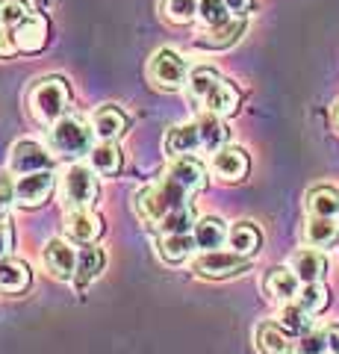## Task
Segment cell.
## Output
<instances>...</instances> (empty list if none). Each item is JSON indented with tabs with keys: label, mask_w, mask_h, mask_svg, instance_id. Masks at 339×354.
I'll use <instances>...</instances> for the list:
<instances>
[{
	"label": "cell",
	"mask_w": 339,
	"mask_h": 354,
	"mask_svg": "<svg viewBox=\"0 0 339 354\" xmlns=\"http://www.w3.org/2000/svg\"><path fill=\"white\" fill-rule=\"evenodd\" d=\"M198 248L192 234H166L162 236V245H159V254L166 257L168 263H183L192 257V251Z\"/></svg>",
	"instance_id": "cell-29"
},
{
	"label": "cell",
	"mask_w": 339,
	"mask_h": 354,
	"mask_svg": "<svg viewBox=\"0 0 339 354\" xmlns=\"http://www.w3.org/2000/svg\"><path fill=\"white\" fill-rule=\"evenodd\" d=\"M198 133H201V148L213 151V153L227 145V127H224L222 115H215V113H204L198 118Z\"/></svg>",
	"instance_id": "cell-26"
},
{
	"label": "cell",
	"mask_w": 339,
	"mask_h": 354,
	"mask_svg": "<svg viewBox=\"0 0 339 354\" xmlns=\"http://www.w3.org/2000/svg\"><path fill=\"white\" fill-rule=\"evenodd\" d=\"M15 245V230H12V221L9 218H0V260L9 257V251Z\"/></svg>",
	"instance_id": "cell-38"
},
{
	"label": "cell",
	"mask_w": 339,
	"mask_h": 354,
	"mask_svg": "<svg viewBox=\"0 0 339 354\" xmlns=\"http://www.w3.org/2000/svg\"><path fill=\"white\" fill-rule=\"evenodd\" d=\"M97 195H101L97 171L83 162H74L62 177V204H68V209H92Z\"/></svg>",
	"instance_id": "cell-3"
},
{
	"label": "cell",
	"mask_w": 339,
	"mask_h": 354,
	"mask_svg": "<svg viewBox=\"0 0 339 354\" xmlns=\"http://www.w3.org/2000/svg\"><path fill=\"white\" fill-rule=\"evenodd\" d=\"M339 239V225L336 218H325V216H310L307 225H304V242L310 248H331Z\"/></svg>",
	"instance_id": "cell-22"
},
{
	"label": "cell",
	"mask_w": 339,
	"mask_h": 354,
	"mask_svg": "<svg viewBox=\"0 0 339 354\" xmlns=\"http://www.w3.org/2000/svg\"><path fill=\"white\" fill-rule=\"evenodd\" d=\"M30 113L41 124H57L59 118H65L71 106V88L62 77H45V80H36L27 95Z\"/></svg>",
	"instance_id": "cell-2"
},
{
	"label": "cell",
	"mask_w": 339,
	"mask_h": 354,
	"mask_svg": "<svg viewBox=\"0 0 339 354\" xmlns=\"http://www.w3.org/2000/svg\"><path fill=\"white\" fill-rule=\"evenodd\" d=\"M248 169H251L248 153H245L242 148H236V145L218 148V151L213 153V160H210V171L218 177V180H224V183H239V180H245Z\"/></svg>",
	"instance_id": "cell-9"
},
{
	"label": "cell",
	"mask_w": 339,
	"mask_h": 354,
	"mask_svg": "<svg viewBox=\"0 0 339 354\" xmlns=\"http://www.w3.org/2000/svg\"><path fill=\"white\" fill-rule=\"evenodd\" d=\"M307 213L310 216L336 218V213H339V189H333V186H313V189L307 192Z\"/></svg>",
	"instance_id": "cell-25"
},
{
	"label": "cell",
	"mask_w": 339,
	"mask_h": 354,
	"mask_svg": "<svg viewBox=\"0 0 339 354\" xmlns=\"http://www.w3.org/2000/svg\"><path fill=\"white\" fill-rule=\"evenodd\" d=\"M198 3L201 0H162V15L171 24H189L198 18Z\"/></svg>",
	"instance_id": "cell-34"
},
{
	"label": "cell",
	"mask_w": 339,
	"mask_h": 354,
	"mask_svg": "<svg viewBox=\"0 0 339 354\" xmlns=\"http://www.w3.org/2000/svg\"><path fill=\"white\" fill-rule=\"evenodd\" d=\"M89 160H92V169L97 171V174H104V177H113V174H118L122 171V151H118V145L115 142H106V139H101L97 145L89 151Z\"/></svg>",
	"instance_id": "cell-24"
},
{
	"label": "cell",
	"mask_w": 339,
	"mask_h": 354,
	"mask_svg": "<svg viewBox=\"0 0 339 354\" xmlns=\"http://www.w3.org/2000/svg\"><path fill=\"white\" fill-rule=\"evenodd\" d=\"M92 130L106 142H115L127 130V115L113 104H104L92 113Z\"/></svg>",
	"instance_id": "cell-20"
},
{
	"label": "cell",
	"mask_w": 339,
	"mask_h": 354,
	"mask_svg": "<svg viewBox=\"0 0 339 354\" xmlns=\"http://www.w3.org/2000/svg\"><path fill=\"white\" fill-rule=\"evenodd\" d=\"M227 245H231V251L239 254V257L254 260L257 251L262 248V234L254 221H236L231 227V234H227Z\"/></svg>",
	"instance_id": "cell-16"
},
{
	"label": "cell",
	"mask_w": 339,
	"mask_h": 354,
	"mask_svg": "<svg viewBox=\"0 0 339 354\" xmlns=\"http://www.w3.org/2000/svg\"><path fill=\"white\" fill-rule=\"evenodd\" d=\"M53 165V157L45 145H39V142H15L12 151H9V169H12L18 177L24 174H32V171H48Z\"/></svg>",
	"instance_id": "cell-8"
},
{
	"label": "cell",
	"mask_w": 339,
	"mask_h": 354,
	"mask_svg": "<svg viewBox=\"0 0 339 354\" xmlns=\"http://www.w3.org/2000/svg\"><path fill=\"white\" fill-rule=\"evenodd\" d=\"M239 101H242V95H239V88L233 86V83H227L224 77L218 80L210 92H206V97H204V109L206 113H215V115H233L236 109H239Z\"/></svg>",
	"instance_id": "cell-17"
},
{
	"label": "cell",
	"mask_w": 339,
	"mask_h": 354,
	"mask_svg": "<svg viewBox=\"0 0 339 354\" xmlns=\"http://www.w3.org/2000/svg\"><path fill=\"white\" fill-rule=\"evenodd\" d=\"M336 225H339V213H336Z\"/></svg>",
	"instance_id": "cell-44"
},
{
	"label": "cell",
	"mask_w": 339,
	"mask_h": 354,
	"mask_svg": "<svg viewBox=\"0 0 339 354\" xmlns=\"http://www.w3.org/2000/svg\"><path fill=\"white\" fill-rule=\"evenodd\" d=\"M30 286V269L24 260L15 257H3L0 260V292L6 295H18Z\"/></svg>",
	"instance_id": "cell-23"
},
{
	"label": "cell",
	"mask_w": 339,
	"mask_h": 354,
	"mask_svg": "<svg viewBox=\"0 0 339 354\" xmlns=\"http://www.w3.org/2000/svg\"><path fill=\"white\" fill-rule=\"evenodd\" d=\"M198 18L204 30H218V27H227L233 21V12L227 9L224 0H201L198 3Z\"/></svg>",
	"instance_id": "cell-31"
},
{
	"label": "cell",
	"mask_w": 339,
	"mask_h": 354,
	"mask_svg": "<svg viewBox=\"0 0 339 354\" xmlns=\"http://www.w3.org/2000/svg\"><path fill=\"white\" fill-rule=\"evenodd\" d=\"M242 30H245L242 18H233L227 27H218V30H204L201 39H198V48H215V50L231 48V44L242 36Z\"/></svg>",
	"instance_id": "cell-28"
},
{
	"label": "cell",
	"mask_w": 339,
	"mask_h": 354,
	"mask_svg": "<svg viewBox=\"0 0 339 354\" xmlns=\"http://www.w3.org/2000/svg\"><path fill=\"white\" fill-rule=\"evenodd\" d=\"M289 269L298 274L301 283H319L327 272V257L319 251V248H298L289 257Z\"/></svg>",
	"instance_id": "cell-13"
},
{
	"label": "cell",
	"mask_w": 339,
	"mask_h": 354,
	"mask_svg": "<svg viewBox=\"0 0 339 354\" xmlns=\"http://www.w3.org/2000/svg\"><path fill=\"white\" fill-rule=\"evenodd\" d=\"M189 62L171 48L157 50L148 62V80L166 92H180L183 86H189Z\"/></svg>",
	"instance_id": "cell-4"
},
{
	"label": "cell",
	"mask_w": 339,
	"mask_h": 354,
	"mask_svg": "<svg viewBox=\"0 0 339 354\" xmlns=\"http://www.w3.org/2000/svg\"><path fill=\"white\" fill-rule=\"evenodd\" d=\"M166 157L171 160H180V157H189L192 151L201 148V133H198V121H186V124H174L166 133Z\"/></svg>",
	"instance_id": "cell-12"
},
{
	"label": "cell",
	"mask_w": 339,
	"mask_h": 354,
	"mask_svg": "<svg viewBox=\"0 0 339 354\" xmlns=\"http://www.w3.org/2000/svg\"><path fill=\"white\" fill-rule=\"evenodd\" d=\"M227 234H231V227H227L224 218H218V216H204V218L195 221V227H192V236L198 242L201 251H218L227 242Z\"/></svg>",
	"instance_id": "cell-19"
},
{
	"label": "cell",
	"mask_w": 339,
	"mask_h": 354,
	"mask_svg": "<svg viewBox=\"0 0 339 354\" xmlns=\"http://www.w3.org/2000/svg\"><path fill=\"white\" fill-rule=\"evenodd\" d=\"M166 177H171L177 186H183L189 195L195 192H201L204 186H206V169L198 162V160H192V157H180V160H174L168 165V171Z\"/></svg>",
	"instance_id": "cell-15"
},
{
	"label": "cell",
	"mask_w": 339,
	"mask_h": 354,
	"mask_svg": "<svg viewBox=\"0 0 339 354\" xmlns=\"http://www.w3.org/2000/svg\"><path fill=\"white\" fill-rule=\"evenodd\" d=\"M45 266L53 278L68 281V278H74V269H77V251L65 239H50L45 245Z\"/></svg>",
	"instance_id": "cell-14"
},
{
	"label": "cell",
	"mask_w": 339,
	"mask_h": 354,
	"mask_svg": "<svg viewBox=\"0 0 339 354\" xmlns=\"http://www.w3.org/2000/svg\"><path fill=\"white\" fill-rule=\"evenodd\" d=\"M257 351L260 354H295V342L278 322H262L257 325Z\"/></svg>",
	"instance_id": "cell-21"
},
{
	"label": "cell",
	"mask_w": 339,
	"mask_h": 354,
	"mask_svg": "<svg viewBox=\"0 0 339 354\" xmlns=\"http://www.w3.org/2000/svg\"><path fill=\"white\" fill-rule=\"evenodd\" d=\"M224 3H227V9H231L236 18H245V12L254 6V0H224Z\"/></svg>",
	"instance_id": "cell-41"
},
{
	"label": "cell",
	"mask_w": 339,
	"mask_h": 354,
	"mask_svg": "<svg viewBox=\"0 0 339 354\" xmlns=\"http://www.w3.org/2000/svg\"><path fill=\"white\" fill-rule=\"evenodd\" d=\"M183 204H189V192L174 183L171 177H162L157 183L142 186V189L133 195L136 213L142 216V221H148V225H154V227L171 213V209H177Z\"/></svg>",
	"instance_id": "cell-1"
},
{
	"label": "cell",
	"mask_w": 339,
	"mask_h": 354,
	"mask_svg": "<svg viewBox=\"0 0 339 354\" xmlns=\"http://www.w3.org/2000/svg\"><path fill=\"white\" fill-rule=\"evenodd\" d=\"M15 50H18V44H15V30H3V27H0V59L12 57Z\"/></svg>",
	"instance_id": "cell-40"
},
{
	"label": "cell",
	"mask_w": 339,
	"mask_h": 354,
	"mask_svg": "<svg viewBox=\"0 0 339 354\" xmlns=\"http://www.w3.org/2000/svg\"><path fill=\"white\" fill-rule=\"evenodd\" d=\"M65 234L71 239L83 242V245H92V242L104 234V218L95 213V209H68L65 213Z\"/></svg>",
	"instance_id": "cell-11"
},
{
	"label": "cell",
	"mask_w": 339,
	"mask_h": 354,
	"mask_svg": "<svg viewBox=\"0 0 339 354\" xmlns=\"http://www.w3.org/2000/svg\"><path fill=\"white\" fill-rule=\"evenodd\" d=\"M222 80V74H218L215 68H195L189 74V95L195 97V101H204L206 92Z\"/></svg>",
	"instance_id": "cell-36"
},
{
	"label": "cell",
	"mask_w": 339,
	"mask_h": 354,
	"mask_svg": "<svg viewBox=\"0 0 339 354\" xmlns=\"http://www.w3.org/2000/svg\"><path fill=\"white\" fill-rule=\"evenodd\" d=\"M12 201H15V183L9 180L6 174H0V218H3V213L9 209Z\"/></svg>",
	"instance_id": "cell-39"
},
{
	"label": "cell",
	"mask_w": 339,
	"mask_h": 354,
	"mask_svg": "<svg viewBox=\"0 0 339 354\" xmlns=\"http://www.w3.org/2000/svg\"><path fill=\"white\" fill-rule=\"evenodd\" d=\"M278 325L287 330V334H310V313L304 310L298 301H289V304H283V310L278 313Z\"/></svg>",
	"instance_id": "cell-30"
},
{
	"label": "cell",
	"mask_w": 339,
	"mask_h": 354,
	"mask_svg": "<svg viewBox=\"0 0 339 354\" xmlns=\"http://www.w3.org/2000/svg\"><path fill=\"white\" fill-rule=\"evenodd\" d=\"M248 266H251V260L239 257L233 251H204L201 257L192 260V272L198 274V278L222 281V278H233V274L248 272Z\"/></svg>",
	"instance_id": "cell-6"
},
{
	"label": "cell",
	"mask_w": 339,
	"mask_h": 354,
	"mask_svg": "<svg viewBox=\"0 0 339 354\" xmlns=\"http://www.w3.org/2000/svg\"><path fill=\"white\" fill-rule=\"evenodd\" d=\"M104 269V251L97 245H86L77 251V269H74V281L80 286H86L89 281H95Z\"/></svg>",
	"instance_id": "cell-27"
},
{
	"label": "cell",
	"mask_w": 339,
	"mask_h": 354,
	"mask_svg": "<svg viewBox=\"0 0 339 354\" xmlns=\"http://www.w3.org/2000/svg\"><path fill=\"white\" fill-rule=\"evenodd\" d=\"M192 227H195L192 204H183L177 209H171V213L157 225V230H162V234H192Z\"/></svg>",
	"instance_id": "cell-33"
},
{
	"label": "cell",
	"mask_w": 339,
	"mask_h": 354,
	"mask_svg": "<svg viewBox=\"0 0 339 354\" xmlns=\"http://www.w3.org/2000/svg\"><path fill=\"white\" fill-rule=\"evenodd\" d=\"M304 310H307L310 316H316V313H322V310L327 307V301H331V290L319 281V283H301V292H298V298H295Z\"/></svg>",
	"instance_id": "cell-32"
},
{
	"label": "cell",
	"mask_w": 339,
	"mask_h": 354,
	"mask_svg": "<svg viewBox=\"0 0 339 354\" xmlns=\"http://www.w3.org/2000/svg\"><path fill=\"white\" fill-rule=\"evenodd\" d=\"M27 18H30V6L24 0H0V27L3 30H15Z\"/></svg>",
	"instance_id": "cell-35"
},
{
	"label": "cell",
	"mask_w": 339,
	"mask_h": 354,
	"mask_svg": "<svg viewBox=\"0 0 339 354\" xmlns=\"http://www.w3.org/2000/svg\"><path fill=\"white\" fill-rule=\"evenodd\" d=\"M15 44L21 53H39L48 44V18L30 15L24 24L15 27Z\"/></svg>",
	"instance_id": "cell-18"
},
{
	"label": "cell",
	"mask_w": 339,
	"mask_h": 354,
	"mask_svg": "<svg viewBox=\"0 0 339 354\" xmlns=\"http://www.w3.org/2000/svg\"><path fill=\"white\" fill-rule=\"evenodd\" d=\"M262 292H266L271 301L289 304V301L298 298L301 281H298V274H295L289 266H275V269H269L266 278H262Z\"/></svg>",
	"instance_id": "cell-10"
},
{
	"label": "cell",
	"mask_w": 339,
	"mask_h": 354,
	"mask_svg": "<svg viewBox=\"0 0 339 354\" xmlns=\"http://www.w3.org/2000/svg\"><path fill=\"white\" fill-rule=\"evenodd\" d=\"M92 133L89 124L77 115H65L57 124H50V145L53 151L65 153V157H83L92 148Z\"/></svg>",
	"instance_id": "cell-5"
},
{
	"label": "cell",
	"mask_w": 339,
	"mask_h": 354,
	"mask_svg": "<svg viewBox=\"0 0 339 354\" xmlns=\"http://www.w3.org/2000/svg\"><path fill=\"white\" fill-rule=\"evenodd\" d=\"M53 186H57V177L48 171H32L15 180V204L24 209H36L53 195Z\"/></svg>",
	"instance_id": "cell-7"
},
{
	"label": "cell",
	"mask_w": 339,
	"mask_h": 354,
	"mask_svg": "<svg viewBox=\"0 0 339 354\" xmlns=\"http://www.w3.org/2000/svg\"><path fill=\"white\" fill-rule=\"evenodd\" d=\"M333 124L339 127V101H336V106H333Z\"/></svg>",
	"instance_id": "cell-43"
},
{
	"label": "cell",
	"mask_w": 339,
	"mask_h": 354,
	"mask_svg": "<svg viewBox=\"0 0 339 354\" xmlns=\"http://www.w3.org/2000/svg\"><path fill=\"white\" fill-rule=\"evenodd\" d=\"M325 334H327V354H339V325H331Z\"/></svg>",
	"instance_id": "cell-42"
},
{
	"label": "cell",
	"mask_w": 339,
	"mask_h": 354,
	"mask_svg": "<svg viewBox=\"0 0 339 354\" xmlns=\"http://www.w3.org/2000/svg\"><path fill=\"white\" fill-rule=\"evenodd\" d=\"M295 354H327V334H304L295 342Z\"/></svg>",
	"instance_id": "cell-37"
}]
</instances>
